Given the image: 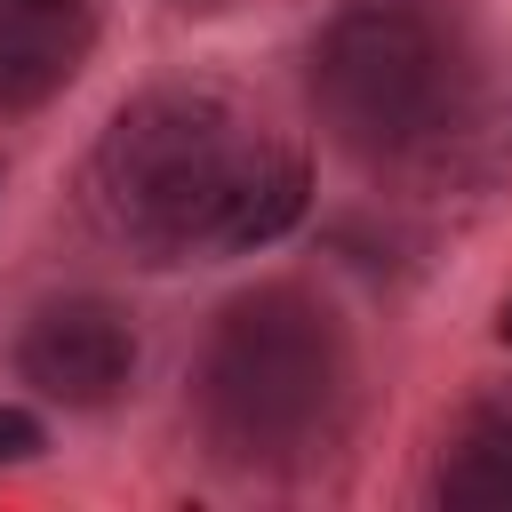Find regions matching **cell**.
<instances>
[{
    "mask_svg": "<svg viewBox=\"0 0 512 512\" xmlns=\"http://www.w3.org/2000/svg\"><path fill=\"white\" fill-rule=\"evenodd\" d=\"M80 200L112 240L144 248L152 264H176V256L272 248L304 216L312 176L224 96L152 88L120 104L112 128L96 136L80 168Z\"/></svg>",
    "mask_w": 512,
    "mask_h": 512,
    "instance_id": "obj_1",
    "label": "cell"
},
{
    "mask_svg": "<svg viewBox=\"0 0 512 512\" xmlns=\"http://www.w3.org/2000/svg\"><path fill=\"white\" fill-rule=\"evenodd\" d=\"M312 96L352 152L400 160L448 136L464 64L424 0H352L312 48Z\"/></svg>",
    "mask_w": 512,
    "mask_h": 512,
    "instance_id": "obj_2",
    "label": "cell"
},
{
    "mask_svg": "<svg viewBox=\"0 0 512 512\" xmlns=\"http://www.w3.org/2000/svg\"><path fill=\"white\" fill-rule=\"evenodd\" d=\"M344 384V352L336 328L312 296L296 288H264L240 296L208 344L200 368V400L208 424L232 456H288L328 424V400Z\"/></svg>",
    "mask_w": 512,
    "mask_h": 512,
    "instance_id": "obj_3",
    "label": "cell"
},
{
    "mask_svg": "<svg viewBox=\"0 0 512 512\" xmlns=\"http://www.w3.org/2000/svg\"><path fill=\"white\" fill-rule=\"evenodd\" d=\"M16 376L32 392L64 400V408H104L136 376V328L112 304H96V296H64V304H48V312L24 320Z\"/></svg>",
    "mask_w": 512,
    "mask_h": 512,
    "instance_id": "obj_4",
    "label": "cell"
},
{
    "mask_svg": "<svg viewBox=\"0 0 512 512\" xmlns=\"http://www.w3.org/2000/svg\"><path fill=\"white\" fill-rule=\"evenodd\" d=\"M96 40V0H0V112L48 104Z\"/></svg>",
    "mask_w": 512,
    "mask_h": 512,
    "instance_id": "obj_5",
    "label": "cell"
},
{
    "mask_svg": "<svg viewBox=\"0 0 512 512\" xmlns=\"http://www.w3.org/2000/svg\"><path fill=\"white\" fill-rule=\"evenodd\" d=\"M440 504H480V512H512V400L504 408H480L448 464H440Z\"/></svg>",
    "mask_w": 512,
    "mask_h": 512,
    "instance_id": "obj_6",
    "label": "cell"
},
{
    "mask_svg": "<svg viewBox=\"0 0 512 512\" xmlns=\"http://www.w3.org/2000/svg\"><path fill=\"white\" fill-rule=\"evenodd\" d=\"M40 456V416L32 408H0V464H24Z\"/></svg>",
    "mask_w": 512,
    "mask_h": 512,
    "instance_id": "obj_7",
    "label": "cell"
},
{
    "mask_svg": "<svg viewBox=\"0 0 512 512\" xmlns=\"http://www.w3.org/2000/svg\"><path fill=\"white\" fill-rule=\"evenodd\" d=\"M496 344H512V296H504V312H496Z\"/></svg>",
    "mask_w": 512,
    "mask_h": 512,
    "instance_id": "obj_8",
    "label": "cell"
}]
</instances>
